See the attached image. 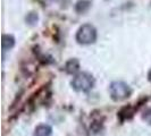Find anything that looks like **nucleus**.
<instances>
[{
    "mask_svg": "<svg viewBox=\"0 0 151 136\" xmlns=\"http://www.w3.org/2000/svg\"><path fill=\"white\" fill-rule=\"evenodd\" d=\"M94 84H96L94 77L91 75L90 73H86V72L76 74L70 82L72 87L76 92H89L93 89Z\"/></svg>",
    "mask_w": 151,
    "mask_h": 136,
    "instance_id": "1",
    "label": "nucleus"
},
{
    "mask_svg": "<svg viewBox=\"0 0 151 136\" xmlns=\"http://www.w3.org/2000/svg\"><path fill=\"white\" fill-rule=\"evenodd\" d=\"M98 33L93 25L91 24H83L76 32V41L77 43L83 45L92 44L97 41Z\"/></svg>",
    "mask_w": 151,
    "mask_h": 136,
    "instance_id": "2",
    "label": "nucleus"
},
{
    "mask_svg": "<svg viewBox=\"0 0 151 136\" xmlns=\"http://www.w3.org/2000/svg\"><path fill=\"white\" fill-rule=\"evenodd\" d=\"M109 94L114 101H123L131 97L132 89L129 84L123 81H115L109 86Z\"/></svg>",
    "mask_w": 151,
    "mask_h": 136,
    "instance_id": "3",
    "label": "nucleus"
},
{
    "mask_svg": "<svg viewBox=\"0 0 151 136\" xmlns=\"http://www.w3.org/2000/svg\"><path fill=\"white\" fill-rule=\"evenodd\" d=\"M15 47V38L10 34H4L1 39V48L2 51H9Z\"/></svg>",
    "mask_w": 151,
    "mask_h": 136,
    "instance_id": "4",
    "label": "nucleus"
},
{
    "mask_svg": "<svg viewBox=\"0 0 151 136\" xmlns=\"http://www.w3.org/2000/svg\"><path fill=\"white\" fill-rule=\"evenodd\" d=\"M65 70L68 74H76L80 70V61L76 58L69 59L65 65Z\"/></svg>",
    "mask_w": 151,
    "mask_h": 136,
    "instance_id": "5",
    "label": "nucleus"
},
{
    "mask_svg": "<svg viewBox=\"0 0 151 136\" xmlns=\"http://www.w3.org/2000/svg\"><path fill=\"white\" fill-rule=\"evenodd\" d=\"M91 7V1L89 0H78L75 4V11L77 14L86 13Z\"/></svg>",
    "mask_w": 151,
    "mask_h": 136,
    "instance_id": "6",
    "label": "nucleus"
},
{
    "mask_svg": "<svg viewBox=\"0 0 151 136\" xmlns=\"http://www.w3.org/2000/svg\"><path fill=\"white\" fill-rule=\"evenodd\" d=\"M52 128L49 125H39L34 130V136H51Z\"/></svg>",
    "mask_w": 151,
    "mask_h": 136,
    "instance_id": "7",
    "label": "nucleus"
},
{
    "mask_svg": "<svg viewBox=\"0 0 151 136\" xmlns=\"http://www.w3.org/2000/svg\"><path fill=\"white\" fill-rule=\"evenodd\" d=\"M25 21H26V23H27L29 25H31V26L37 25V23H38V21H39L38 14H37L35 11H31V13H29V14L26 15Z\"/></svg>",
    "mask_w": 151,
    "mask_h": 136,
    "instance_id": "8",
    "label": "nucleus"
},
{
    "mask_svg": "<svg viewBox=\"0 0 151 136\" xmlns=\"http://www.w3.org/2000/svg\"><path fill=\"white\" fill-rule=\"evenodd\" d=\"M142 119L147 124L151 125V108H148V109L144 110V112L142 113Z\"/></svg>",
    "mask_w": 151,
    "mask_h": 136,
    "instance_id": "9",
    "label": "nucleus"
},
{
    "mask_svg": "<svg viewBox=\"0 0 151 136\" xmlns=\"http://www.w3.org/2000/svg\"><path fill=\"white\" fill-rule=\"evenodd\" d=\"M148 81L151 83V69L149 70V73H148Z\"/></svg>",
    "mask_w": 151,
    "mask_h": 136,
    "instance_id": "10",
    "label": "nucleus"
}]
</instances>
